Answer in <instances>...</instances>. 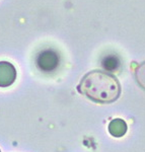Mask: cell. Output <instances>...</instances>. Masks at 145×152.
<instances>
[{
    "mask_svg": "<svg viewBox=\"0 0 145 152\" xmlns=\"http://www.w3.org/2000/svg\"><path fill=\"white\" fill-rule=\"evenodd\" d=\"M77 90L97 104H112L121 95V84L114 74L103 70L86 73L77 85Z\"/></svg>",
    "mask_w": 145,
    "mask_h": 152,
    "instance_id": "cell-1",
    "label": "cell"
},
{
    "mask_svg": "<svg viewBox=\"0 0 145 152\" xmlns=\"http://www.w3.org/2000/svg\"><path fill=\"white\" fill-rule=\"evenodd\" d=\"M59 65V55L53 50H45L37 57V66L45 72L54 71Z\"/></svg>",
    "mask_w": 145,
    "mask_h": 152,
    "instance_id": "cell-2",
    "label": "cell"
},
{
    "mask_svg": "<svg viewBox=\"0 0 145 152\" xmlns=\"http://www.w3.org/2000/svg\"><path fill=\"white\" fill-rule=\"evenodd\" d=\"M16 70L14 66L6 61L0 62V87H7L15 81Z\"/></svg>",
    "mask_w": 145,
    "mask_h": 152,
    "instance_id": "cell-3",
    "label": "cell"
},
{
    "mask_svg": "<svg viewBox=\"0 0 145 152\" xmlns=\"http://www.w3.org/2000/svg\"><path fill=\"white\" fill-rule=\"evenodd\" d=\"M109 132L114 137H122L127 132V125L121 119H115L109 124Z\"/></svg>",
    "mask_w": 145,
    "mask_h": 152,
    "instance_id": "cell-4",
    "label": "cell"
},
{
    "mask_svg": "<svg viewBox=\"0 0 145 152\" xmlns=\"http://www.w3.org/2000/svg\"><path fill=\"white\" fill-rule=\"evenodd\" d=\"M135 78L140 86L145 89V61L135 69Z\"/></svg>",
    "mask_w": 145,
    "mask_h": 152,
    "instance_id": "cell-5",
    "label": "cell"
}]
</instances>
